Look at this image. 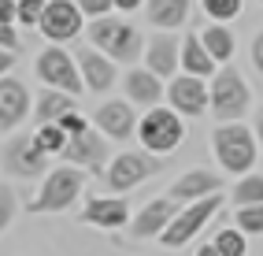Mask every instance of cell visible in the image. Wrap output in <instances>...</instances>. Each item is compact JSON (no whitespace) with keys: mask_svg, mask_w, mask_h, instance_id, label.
Instances as JSON below:
<instances>
[{"mask_svg":"<svg viewBox=\"0 0 263 256\" xmlns=\"http://www.w3.org/2000/svg\"><path fill=\"white\" fill-rule=\"evenodd\" d=\"M85 38H89L93 48H100L104 56H111L115 63H134L145 52L141 30L126 19H115V15H104V19H89L85 26Z\"/></svg>","mask_w":263,"mask_h":256,"instance_id":"cell-1","label":"cell"},{"mask_svg":"<svg viewBox=\"0 0 263 256\" xmlns=\"http://www.w3.org/2000/svg\"><path fill=\"white\" fill-rule=\"evenodd\" d=\"M256 141L252 130L245 123H219L212 130V152L222 171H230V175H249L252 163H256Z\"/></svg>","mask_w":263,"mask_h":256,"instance_id":"cell-2","label":"cell"},{"mask_svg":"<svg viewBox=\"0 0 263 256\" xmlns=\"http://www.w3.org/2000/svg\"><path fill=\"white\" fill-rule=\"evenodd\" d=\"M82 171L85 167H74V163L52 167L45 175V182H41L37 197H33V204H30V212H63V208H71V204L82 197V190H85Z\"/></svg>","mask_w":263,"mask_h":256,"instance_id":"cell-3","label":"cell"},{"mask_svg":"<svg viewBox=\"0 0 263 256\" xmlns=\"http://www.w3.org/2000/svg\"><path fill=\"white\" fill-rule=\"evenodd\" d=\"M137 138H141V145L148 152H156V156H167V152H174L182 145L185 138V123H182V115L174 112V108H148L141 115V123H137Z\"/></svg>","mask_w":263,"mask_h":256,"instance_id":"cell-4","label":"cell"},{"mask_svg":"<svg viewBox=\"0 0 263 256\" xmlns=\"http://www.w3.org/2000/svg\"><path fill=\"white\" fill-rule=\"evenodd\" d=\"M208 85H212V115L215 119H222V123H237V119L249 112L252 97H249V85H245L237 67H226L222 63Z\"/></svg>","mask_w":263,"mask_h":256,"instance_id":"cell-5","label":"cell"},{"mask_svg":"<svg viewBox=\"0 0 263 256\" xmlns=\"http://www.w3.org/2000/svg\"><path fill=\"white\" fill-rule=\"evenodd\" d=\"M163 171V160H156L152 152H119V156L104 167V190L111 193H130L134 186H141L145 178L160 175Z\"/></svg>","mask_w":263,"mask_h":256,"instance_id":"cell-6","label":"cell"},{"mask_svg":"<svg viewBox=\"0 0 263 256\" xmlns=\"http://www.w3.org/2000/svg\"><path fill=\"white\" fill-rule=\"evenodd\" d=\"M219 204H222V193H212V197H204V200H193V204H185V208H178V215L171 219V227L160 234V242H163L167 249H182V245H189L193 237L204 230L208 219L215 215Z\"/></svg>","mask_w":263,"mask_h":256,"instance_id":"cell-7","label":"cell"},{"mask_svg":"<svg viewBox=\"0 0 263 256\" xmlns=\"http://www.w3.org/2000/svg\"><path fill=\"white\" fill-rule=\"evenodd\" d=\"M33 71H37V78L48 85V89H63V93H71V97L85 93L82 89L85 82H82V71H78V60L71 52H63L60 45L45 48V52L37 56V63H33Z\"/></svg>","mask_w":263,"mask_h":256,"instance_id":"cell-8","label":"cell"},{"mask_svg":"<svg viewBox=\"0 0 263 256\" xmlns=\"http://www.w3.org/2000/svg\"><path fill=\"white\" fill-rule=\"evenodd\" d=\"M0 167L11 178H41V175H48V152L37 149L33 134H19L15 141L0 149Z\"/></svg>","mask_w":263,"mask_h":256,"instance_id":"cell-9","label":"cell"},{"mask_svg":"<svg viewBox=\"0 0 263 256\" xmlns=\"http://www.w3.org/2000/svg\"><path fill=\"white\" fill-rule=\"evenodd\" d=\"M167 100H171V108L178 112V115H189V119H197L204 112H212V85H208L204 78L197 75H174L171 85H167Z\"/></svg>","mask_w":263,"mask_h":256,"instance_id":"cell-10","label":"cell"},{"mask_svg":"<svg viewBox=\"0 0 263 256\" xmlns=\"http://www.w3.org/2000/svg\"><path fill=\"white\" fill-rule=\"evenodd\" d=\"M82 19H85V15H82V8H78V0H48V8H45V15H41L37 30L45 33L48 41L63 45V41L78 38V33L85 30Z\"/></svg>","mask_w":263,"mask_h":256,"instance_id":"cell-11","label":"cell"},{"mask_svg":"<svg viewBox=\"0 0 263 256\" xmlns=\"http://www.w3.org/2000/svg\"><path fill=\"white\" fill-rule=\"evenodd\" d=\"M93 123H97V130L104 134V138L126 141L130 134H137V123H141V119L134 115L130 100H104V104L93 112Z\"/></svg>","mask_w":263,"mask_h":256,"instance_id":"cell-12","label":"cell"},{"mask_svg":"<svg viewBox=\"0 0 263 256\" xmlns=\"http://www.w3.org/2000/svg\"><path fill=\"white\" fill-rule=\"evenodd\" d=\"M33 108V100H30V89H26V82L19 78H0V134H8L23 123V119L30 115Z\"/></svg>","mask_w":263,"mask_h":256,"instance_id":"cell-13","label":"cell"},{"mask_svg":"<svg viewBox=\"0 0 263 256\" xmlns=\"http://www.w3.org/2000/svg\"><path fill=\"white\" fill-rule=\"evenodd\" d=\"M63 163H74V167H89V171H104V160H108V145H104V134L100 130H85V134H74L67 149L60 152Z\"/></svg>","mask_w":263,"mask_h":256,"instance_id":"cell-14","label":"cell"},{"mask_svg":"<svg viewBox=\"0 0 263 256\" xmlns=\"http://www.w3.org/2000/svg\"><path fill=\"white\" fill-rule=\"evenodd\" d=\"M78 60V71H82V82H85V93H104L115 85V60L104 56L100 48H78L74 52Z\"/></svg>","mask_w":263,"mask_h":256,"instance_id":"cell-15","label":"cell"},{"mask_svg":"<svg viewBox=\"0 0 263 256\" xmlns=\"http://www.w3.org/2000/svg\"><path fill=\"white\" fill-rule=\"evenodd\" d=\"M145 67L160 78H174V71L182 67V41L174 38L171 30L156 33V38L145 45Z\"/></svg>","mask_w":263,"mask_h":256,"instance_id":"cell-16","label":"cell"},{"mask_svg":"<svg viewBox=\"0 0 263 256\" xmlns=\"http://www.w3.org/2000/svg\"><path fill=\"white\" fill-rule=\"evenodd\" d=\"M174 215H178L174 200H171V197H156V200H148L145 208L137 212L130 234H134V237H160V234L171 227V219H174Z\"/></svg>","mask_w":263,"mask_h":256,"instance_id":"cell-17","label":"cell"},{"mask_svg":"<svg viewBox=\"0 0 263 256\" xmlns=\"http://www.w3.org/2000/svg\"><path fill=\"white\" fill-rule=\"evenodd\" d=\"M222 190V178L219 175H212V171H185L182 178H174V186H171V200H182V204H193V200H204V197H212V193H219Z\"/></svg>","mask_w":263,"mask_h":256,"instance_id":"cell-18","label":"cell"},{"mask_svg":"<svg viewBox=\"0 0 263 256\" xmlns=\"http://www.w3.org/2000/svg\"><path fill=\"white\" fill-rule=\"evenodd\" d=\"M82 223H93V227H126L130 223V204L122 200L119 193L115 197H93L89 204L82 208Z\"/></svg>","mask_w":263,"mask_h":256,"instance_id":"cell-19","label":"cell"},{"mask_svg":"<svg viewBox=\"0 0 263 256\" xmlns=\"http://www.w3.org/2000/svg\"><path fill=\"white\" fill-rule=\"evenodd\" d=\"M122 85H126V100L130 104H141V108H156L160 97H163V78L152 75L148 67H134Z\"/></svg>","mask_w":263,"mask_h":256,"instance_id":"cell-20","label":"cell"},{"mask_svg":"<svg viewBox=\"0 0 263 256\" xmlns=\"http://www.w3.org/2000/svg\"><path fill=\"white\" fill-rule=\"evenodd\" d=\"M182 71L197 75V78H212L219 71V63L212 60V52H208L204 41H200V33H185L182 38Z\"/></svg>","mask_w":263,"mask_h":256,"instance_id":"cell-21","label":"cell"},{"mask_svg":"<svg viewBox=\"0 0 263 256\" xmlns=\"http://www.w3.org/2000/svg\"><path fill=\"white\" fill-rule=\"evenodd\" d=\"M189 4L193 0H145V19L160 30H174L189 19Z\"/></svg>","mask_w":263,"mask_h":256,"instance_id":"cell-22","label":"cell"},{"mask_svg":"<svg viewBox=\"0 0 263 256\" xmlns=\"http://www.w3.org/2000/svg\"><path fill=\"white\" fill-rule=\"evenodd\" d=\"M67 112H78V108H74V97L63 93V89H45V93L37 97V104H33L37 123H60Z\"/></svg>","mask_w":263,"mask_h":256,"instance_id":"cell-23","label":"cell"},{"mask_svg":"<svg viewBox=\"0 0 263 256\" xmlns=\"http://www.w3.org/2000/svg\"><path fill=\"white\" fill-rule=\"evenodd\" d=\"M200 41H204V48L212 52V60L215 63H226L234 56V48H237V41H234V30H226L222 23H212V26H204L200 30Z\"/></svg>","mask_w":263,"mask_h":256,"instance_id":"cell-24","label":"cell"},{"mask_svg":"<svg viewBox=\"0 0 263 256\" xmlns=\"http://www.w3.org/2000/svg\"><path fill=\"white\" fill-rule=\"evenodd\" d=\"M33 141H37V149H45L48 156H52V152H63V149H67L71 134H67L60 123H41L37 130H33Z\"/></svg>","mask_w":263,"mask_h":256,"instance_id":"cell-25","label":"cell"},{"mask_svg":"<svg viewBox=\"0 0 263 256\" xmlns=\"http://www.w3.org/2000/svg\"><path fill=\"white\" fill-rule=\"evenodd\" d=\"M215 249L222 256H245V249H249V234L237 230V227H222L215 234Z\"/></svg>","mask_w":263,"mask_h":256,"instance_id":"cell-26","label":"cell"},{"mask_svg":"<svg viewBox=\"0 0 263 256\" xmlns=\"http://www.w3.org/2000/svg\"><path fill=\"white\" fill-rule=\"evenodd\" d=\"M234 204L245 208V204H263V175H249L234 186Z\"/></svg>","mask_w":263,"mask_h":256,"instance_id":"cell-27","label":"cell"},{"mask_svg":"<svg viewBox=\"0 0 263 256\" xmlns=\"http://www.w3.org/2000/svg\"><path fill=\"white\" fill-rule=\"evenodd\" d=\"M241 8H245V0H204L208 19H215V23H222V26L230 23V19H237Z\"/></svg>","mask_w":263,"mask_h":256,"instance_id":"cell-28","label":"cell"},{"mask_svg":"<svg viewBox=\"0 0 263 256\" xmlns=\"http://www.w3.org/2000/svg\"><path fill=\"white\" fill-rule=\"evenodd\" d=\"M237 230L263 234V204H245V208H237Z\"/></svg>","mask_w":263,"mask_h":256,"instance_id":"cell-29","label":"cell"},{"mask_svg":"<svg viewBox=\"0 0 263 256\" xmlns=\"http://www.w3.org/2000/svg\"><path fill=\"white\" fill-rule=\"evenodd\" d=\"M45 8H48V0H19V23L23 26H37Z\"/></svg>","mask_w":263,"mask_h":256,"instance_id":"cell-30","label":"cell"},{"mask_svg":"<svg viewBox=\"0 0 263 256\" xmlns=\"http://www.w3.org/2000/svg\"><path fill=\"white\" fill-rule=\"evenodd\" d=\"M11 219H15V190L11 186H0V234L8 230Z\"/></svg>","mask_w":263,"mask_h":256,"instance_id":"cell-31","label":"cell"},{"mask_svg":"<svg viewBox=\"0 0 263 256\" xmlns=\"http://www.w3.org/2000/svg\"><path fill=\"white\" fill-rule=\"evenodd\" d=\"M78 8H82L85 19H104V15H111L115 0H78Z\"/></svg>","mask_w":263,"mask_h":256,"instance_id":"cell-32","label":"cell"},{"mask_svg":"<svg viewBox=\"0 0 263 256\" xmlns=\"http://www.w3.org/2000/svg\"><path fill=\"white\" fill-rule=\"evenodd\" d=\"M60 126H63V130L74 138V134H85V130H89V119H85V115H78V112H67V115L60 119Z\"/></svg>","mask_w":263,"mask_h":256,"instance_id":"cell-33","label":"cell"},{"mask_svg":"<svg viewBox=\"0 0 263 256\" xmlns=\"http://www.w3.org/2000/svg\"><path fill=\"white\" fill-rule=\"evenodd\" d=\"M0 48H8V52H19L23 48L19 33H15V23H0Z\"/></svg>","mask_w":263,"mask_h":256,"instance_id":"cell-34","label":"cell"},{"mask_svg":"<svg viewBox=\"0 0 263 256\" xmlns=\"http://www.w3.org/2000/svg\"><path fill=\"white\" fill-rule=\"evenodd\" d=\"M19 19V0H0V23H15Z\"/></svg>","mask_w":263,"mask_h":256,"instance_id":"cell-35","label":"cell"},{"mask_svg":"<svg viewBox=\"0 0 263 256\" xmlns=\"http://www.w3.org/2000/svg\"><path fill=\"white\" fill-rule=\"evenodd\" d=\"M252 63H256V71L263 75V30L252 38Z\"/></svg>","mask_w":263,"mask_h":256,"instance_id":"cell-36","label":"cell"},{"mask_svg":"<svg viewBox=\"0 0 263 256\" xmlns=\"http://www.w3.org/2000/svg\"><path fill=\"white\" fill-rule=\"evenodd\" d=\"M11 63H15V60H11V52H8V48H0V78L11 71Z\"/></svg>","mask_w":263,"mask_h":256,"instance_id":"cell-37","label":"cell"},{"mask_svg":"<svg viewBox=\"0 0 263 256\" xmlns=\"http://www.w3.org/2000/svg\"><path fill=\"white\" fill-rule=\"evenodd\" d=\"M141 4H145V0H115L119 11H134V8H141Z\"/></svg>","mask_w":263,"mask_h":256,"instance_id":"cell-38","label":"cell"},{"mask_svg":"<svg viewBox=\"0 0 263 256\" xmlns=\"http://www.w3.org/2000/svg\"><path fill=\"white\" fill-rule=\"evenodd\" d=\"M256 138H259V145H263V104H259V112H256Z\"/></svg>","mask_w":263,"mask_h":256,"instance_id":"cell-39","label":"cell"},{"mask_svg":"<svg viewBox=\"0 0 263 256\" xmlns=\"http://www.w3.org/2000/svg\"><path fill=\"white\" fill-rule=\"evenodd\" d=\"M197 256H222V252H219V249H215V242H212V245H204Z\"/></svg>","mask_w":263,"mask_h":256,"instance_id":"cell-40","label":"cell"},{"mask_svg":"<svg viewBox=\"0 0 263 256\" xmlns=\"http://www.w3.org/2000/svg\"><path fill=\"white\" fill-rule=\"evenodd\" d=\"M259 4H263V0H259Z\"/></svg>","mask_w":263,"mask_h":256,"instance_id":"cell-41","label":"cell"}]
</instances>
